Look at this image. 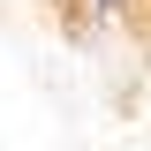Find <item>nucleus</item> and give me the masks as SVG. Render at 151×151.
Returning a JSON list of instances; mask_svg holds the SVG:
<instances>
[{"instance_id":"nucleus-1","label":"nucleus","mask_w":151,"mask_h":151,"mask_svg":"<svg viewBox=\"0 0 151 151\" xmlns=\"http://www.w3.org/2000/svg\"><path fill=\"white\" fill-rule=\"evenodd\" d=\"M144 8L151 0H60V23H68L76 38H91V30H106V23H144Z\"/></svg>"}]
</instances>
